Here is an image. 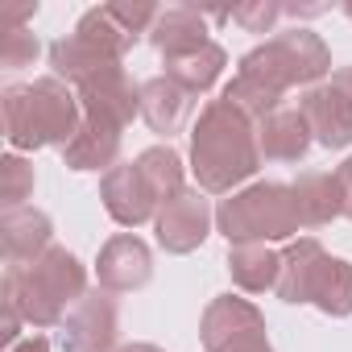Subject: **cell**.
<instances>
[{"mask_svg": "<svg viewBox=\"0 0 352 352\" xmlns=\"http://www.w3.org/2000/svg\"><path fill=\"white\" fill-rule=\"evenodd\" d=\"M216 220H220V232L232 245L286 241V236H294L302 228L298 212H294V191L282 187V183H257V187L224 199Z\"/></svg>", "mask_w": 352, "mask_h": 352, "instance_id": "obj_5", "label": "cell"}, {"mask_svg": "<svg viewBox=\"0 0 352 352\" xmlns=\"http://www.w3.org/2000/svg\"><path fill=\"white\" fill-rule=\"evenodd\" d=\"M290 191H294V212H298V224L302 228H319V224L344 216L336 174H302Z\"/></svg>", "mask_w": 352, "mask_h": 352, "instance_id": "obj_16", "label": "cell"}, {"mask_svg": "<svg viewBox=\"0 0 352 352\" xmlns=\"http://www.w3.org/2000/svg\"><path fill=\"white\" fill-rule=\"evenodd\" d=\"M34 187V170L21 162V157H5V208H21V199L30 195Z\"/></svg>", "mask_w": 352, "mask_h": 352, "instance_id": "obj_23", "label": "cell"}, {"mask_svg": "<svg viewBox=\"0 0 352 352\" xmlns=\"http://www.w3.org/2000/svg\"><path fill=\"white\" fill-rule=\"evenodd\" d=\"M87 274L67 249H46L30 265H9L5 274V311L30 319L34 327H50L63 319L71 302L83 298Z\"/></svg>", "mask_w": 352, "mask_h": 352, "instance_id": "obj_2", "label": "cell"}, {"mask_svg": "<svg viewBox=\"0 0 352 352\" xmlns=\"http://www.w3.org/2000/svg\"><path fill=\"white\" fill-rule=\"evenodd\" d=\"M9 352H50V344H46L42 336H30V340H21V344H13Z\"/></svg>", "mask_w": 352, "mask_h": 352, "instance_id": "obj_27", "label": "cell"}, {"mask_svg": "<svg viewBox=\"0 0 352 352\" xmlns=\"http://www.w3.org/2000/svg\"><path fill=\"white\" fill-rule=\"evenodd\" d=\"M5 133L17 149H38L71 141L79 133V104L58 79H38L30 87L5 91Z\"/></svg>", "mask_w": 352, "mask_h": 352, "instance_id": "obj_3", "label": "cell"}, {"mask_svg": "<svg viewBox=\"0 0 352 352\" xmlns=\"http://www.w3.org/2000/svg\"><path fill=\"white\" fill-rule=\"evenodd\" d=\"M0 232H5V253L13 265H21V257H42L50 249V220L34 208H13L0 220Z\"/></svg>", "mask_w": 352, "mask_h": 352, "instance_id": "obj_17", "label": "cell"}, {"mask_svg": "<svg viewBox=\"0 0 352 352\" xmlns=\"http://www.w3.org/2000/svg\"><path fill=\"white\" fill-rule=\"evenodd\" d=\"M79 100L87 108V120H100V124H112V129H124L133 120V112L141 108V91H133V83L120 71V63L96 71L91 79H83L79 83Z\"/></svg>", "mask_w": 352, "mask_h": 352, "instance_id": "obj_10", "label": "cell"}, {"mask_svg": "<svg viewBox=\"0 0 352 352\" xmlns=\"http://www.w3.org/2000/svg\"><path fill=\"white\" fill-rule=\"evenodd\" d=\"M153 46L166 54V58H183V54H195L199 46H208L204 38V17L195 9H166L153 25Z\"/></svg>", "mask_w": 352, "mask_h": 352, "instance_id": "obj_19", "label": "cell"}, {"mask_svg": "<svg viewBox=\"0 0 352 352\" xmlns=\"http://www.w3.org/2000/svg\"><path fill=\"white\" fill-rule=\"evenodd\" d=\"M228 270H232V282L249 294H261V290H278V278H282V257L270 253L265 245H236L232 257H228Z\"/></svg>", "mask_w": 352, "mask_h": 352, "instance_id": "obj_20", "label": "cell"}, {"mask_svg": "<svg viewBox=\"0 0 352 352\" xmlns=\"http://www.w3.org/2000/svg\"><path fill=\"white\" fill-rule=\"evenodd\" d=\"M104 208H108V216H112L116 224H124V228H137V224H145L149 216H157V199L149 195V187H145V179H141L137 162L108 170V179H104Z\"/></svg>", "mask_w": 352, "mask_h": 352, "instance_id": "obj_12", "label": "cell"}, {"mask_svg": "<svg viewBox=\"0 0 352 352\" xmlns=\"http://www.w3.org/2000/svg\"><path fill=\"white\" fill-rule=\"evenodd\" d=\"M137 170H141L149 195L157 199V212H162V204H170L174 195L183 191V162H179V153H174L170 145L145 149V153L137 157Z\"/></svg>", "mask_w": 352, "mask_h": 352, "instance_id": "obj_22", "label": "cell"}, {"mask_svg": "<svg viewBox=\"0 0 352 352\" xmlns=\"http://www.w3.org/2000/svg\"><path fill=\"white\" fill-rule=\"evenodd\" d=\"M302 116L319 145L340 149L352 141V67L340 71L327 87H315L302 96Z\"/></svg>", "mask_w": 352, "mask_h": 352, "instance_id": "obj_8", "label": "cell"}, {"mask_svg": "<svg viewBox=\"0 0 352 352\" xmlns=\"http://www.w3.org/2000/svg\"><path fill=\"white\" fill-rule=\"evenodd\" d=\"M96 274H100V286H108V290H137V286L149 282L153 257H149V249H145L137 236L124 232V236H112V241L104 245Z\"/></svg>", "mask_w": 352, "mask_h": 352, "instance_id": "obj_13", "label": "cell"}, {"mask_svg": "<svg viewBox=\"0 0 352 352\" xmlns=\"http://www.w3.org/2000/svg\"><path fill=\"white\" fill-rule=\"evenodd\" d=\"M120 153V129L100 124V120H83L79 133L67 141V166L71 170H104L112 166Z\"/></svg>", "mask_w": 352, "mask_h": 352, "instance_id": "obj_18", "label": "cell"}, {"mask_svg": "<svg viewBox=\"0 0 352 352\" xmlns=\"http://www.w3.org/2000/svg\"><path fill=\"white\" fill-rule=\"evenodd\" d=\"M278 294L286 302H315L327 315H352V265L327 257L319 241H298L282 253Z\"/></svg>", "mask_w": 352, "mask_h": 352, "instance_id": "obj_4", "label": "cell"}, {"mask_svg": "<svg viewBox=\"0 0 352 352\" xmlns=\"http://www.w3.org/2000/svg\"><path fill=\"white\" fill-rule=\"evenodd\" d=\"M253 120L228 100H212L191 129V170L204 191H232L257 170Z\"/></svg>", "mask_w": 352, "mask_h": 352, "instance_id": "obj_1", "label": "cell"}, {"mask_svg": "<svg viewBox=\"0 0 352 352\" xmlns=\"http://www.w3.org/2000/svg\"><path fill=\"white\" fill-rule=\"evenodd\" d=\"M311 145V124L302 116V108H278L261 120L257 129V149L261 157H274V162H298Z\"/></svg>", "mask_w": 352, "mask_h": 352, "instance_id": "obj_14", "label": "cell"}, {"mask_svg": "<svg viewBox=\"0 0 352 352\" xmlns=\"http://www.w3.org/2000/svg\"><path fill=\"white\" fill-rule=\"evenodd\" d=\"M191 112V91H183L174 79H149L141 87V116L149 120L153 133H179Z\"/></svg>", "mask_w": 352, "mask_h": 352, "instance_id": "obj_15", "label": "cell"}, {"mask_svg": "<svg viewBox=\"0 0 352 352\" xmlns=\"http://www.w3.org/2000/svg\"><path fill=\"white\" fill-rule=\"evenodd\" d=\"M336 183H340V204H344V216L352 220V157L336 170Z\"/></svg>", "mask_w": 352, "mask_h": 352, "instance_id": "obj_26", "label": "cell"}, {"mask_svg": "<svg viewBox=\"0 0 352 352\" xmlns=\"http://www.w3.org/2000/svg\"><path fill=\"white\" fill-rule=\"evenodd\" d=\"M116 344V307L108 294H83L63 327L67 352H112Z\"/></svg>", "mask_w": 352, "mask_h": 352, "instance_id": "obj_11", "label": "cell"}, {"mask_svg": "<svg viewBox=\"0 0 352 352\" xmlns=\"http://www.w3.org/2000/svg\"><path fill=\"white\" fill-rule=\"evenodd\" d=\"M327 71V50L315 34L298 30V34H282L265 46H257L253 54H245L241 63V79L265 87L270 96L282 100V91L290 83H311Z\"/></svg>", "mask_w": 352, "mask_h": 352, "instance_id": "obj_6", "label": "cell"}, {"mask_svg": "<svg viewBox=\"0 0 352 352\" xmlns=\"http://www.w3.org/2000/svg\"><path fill=\"white\" fill-rule=\"evenodd\" d=\"M220 71H224V50L216 42H208L195 54H183V58H166V79H174L183 91H191V96L208 91L220 79Z\"/></svg>", "mask_w": 352, "mask_h": 352, "instance_id": "obj_21", "label": "cell"}, {"mask_svg": "<svg viewBox=\"0 0 352 352\" xmlns=\"http://www.w3.org/2000/svg\"><path fill=\"white\" fill-rule=\"evenodd\" d=\"M232 17H236V21H245V25H249L253 34H265V30L274 25L278 9H274V5H257V9H236Z\"/></svg>", "mask_w": 352, "mask_h": 352, "instance_id": "obj_25", "label": "cell"}, {"mask_svg": "<svg viewBox=\"0 0 352 352\" xmlns=\"http://www.w3.org/2000/svg\"><path fill=\"white\" fill-rule=\"evenodd\" d=\"M120 352H162V348H153V344H129V348H120Z\"/></svg>", "mask_w": 352, "mask_h": 352, "instance_id": "obj_28", "label": "cell"}, {"mask_svg": "<svg viewBox=\"0 0 352 352\" xmlns=\"http://www.w3.org/2000/svg\"><path fill=\"white\" fill-rule=\"evenodd\" d=\"M34 54H38V42H34L30 34H9V46H5V67H25Z\"/></svg>", "mask_w": 352, "mask_h": 352, "instance_id": "obj_24", "label": "cell"}, {"mask_svg": "<svg viewBox=\"0 0 352 352\" xmlns=\"http://www.w3.org/2000/svg\"><path fill=\"white\" fill-rule=\"evenodd\" d=\"M204 348L208 352H274L265 340V319L245 298H216L204 315Z\"/></svg>", "mask_w": 352, "mask_h": 352, "instance_id": "obj_7", "label": "cell"}, {"mask_svg": "<svg viewBox=\"0 0 352 352\" xmlns=\"http://www.w3.org/2000/svg\"><path fill=\"white\" fill-rule=\"evenodd\" d=\"M208 224H212V208L199 191H179L170 204H162V212L153 216V228H157V245L166 253H191L204 245L208 236Z\"/></svg>", "mask_w": 352, "mask_h": 352, "instance_id": "obj_9", "label": "cell"}]
</instances>
